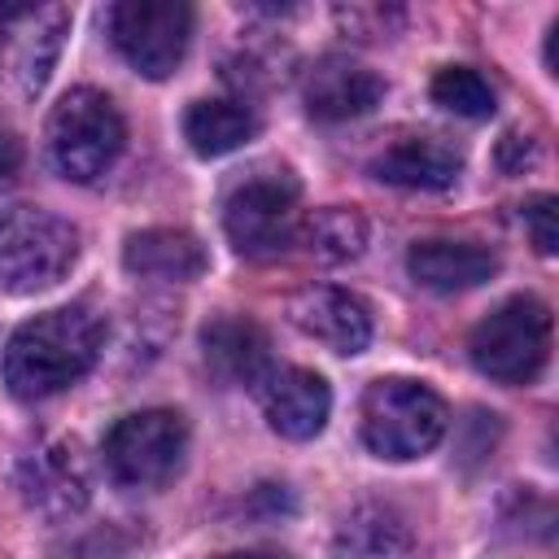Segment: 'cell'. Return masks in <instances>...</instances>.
Wrapping results in <instances>:
<instances>
[{"instance_id":"8fae6325","label":"cell","mask_w":559,"mask_h":559,"mask_svg":"<svg viewBox=\"0 0 559 559\" xmlns=\"http://www.w3.org/2000/svg\"><path fill=\"white\" fill-rule=\"evenodd\" d=\"M70 26V13L61 4H22V9H0V35H9V74L22 83L26 96H35L61 52V35Z\"/></svg>"},{"instance_id":"9c48e42d","label":"cell","mask_w":559,"mask_h":559,"mask_svg":"<svg viewBox=\"0 0 559 559\" xmlns=\"http://www.w3.org/2000/svg\"><path fill=\"white\" fill-rule=\"evenodd\" d=\"M17 489L22 502L48 520H66L87 507V467L79 459L74 441H44L17 463Z\"/></svg>"},{"instance_id":"ba28073f","label":"cell","mask_w":559,"mask_h":559,"mask_svg":"<svg viewBox=\"0 0 559 559\" xmlns=\"http://www.w3.org/2000/svg\"><path fill=\"white\" fill-rule=\"evenodd\" d=\"M105 26L122 61L144 79H170L192 44V9L183 0H118Z\"/></svg>"},{"instance_id":"ffe728a7","label":"cell","mask_w":559,"mask_h":559,"mask_svg":"<svg viewBox=\"0 0 559 559\" xmlns=\"http://www.w3.org/2000/svg\"><path fill=\"white\" fill-rule=\"evenodd\" d=\"M297 240L319 258V262H349L362 253L367 245V218L358 210H345V205H328V210H314Z\"/></svg>"},{"instance_id":"6da1fadb","label":"cell","mask_w":559,"mask_h":559,"mask_svg":"<svg viewBox=\"0 0 559 559\" xmlns=\"http://www.w3.org/2000/svg\"><path fill=\"white\" fill-rule=\"evenodd\" d=\"M105 345V323L87 306H57L26 319L4 345V384L22 402L79 384Z\"/></svg>"},{"instance_id":"30bf717a","label":"cell","mask_w":559,"mask_h":559,"mask_svg":"<svg viewBox=\"0 0 559 559\" xmlns=\"http://www.w3.org/2000/svg\"><path fill=\"white\" fill-rule=\"evenodd\" d=\"M301 100H306V114L319 122H349V118L371 114L384 100V79L371 66L332 52L306 70Z\"/></svg>"},{"instance_id":"cb8c5ba5","label":"cell","mask_w":559,"mask_h":559,"mask_svg":"<svg viewBox=\"0 0 559 559\" xmlns=\"http://www.w3.org/2000/svg\"><path fill=\"white\" fill-rule=\"evenodd\" d=\"M22 170V140L13 131H0V188H9Z\"/></svg>"},{"instance_id":"7402d4cb","label":"cell","mask_w":559,"mask_h":559,"mask_svg":"<svg viewBox=\"0 0 559 559\" xmlns=\"http://www.w3.org/2000/svg\"><path fill=\"white\" fill-rule=\"evenodd\" d=\"M524 227H528L537 253H555L559 249V201L555 197H533L524 205Z\"/></svg>"},{"instance_id":"277c9868","label":"cell","mask_w":559,"mask_h":559,"mask_svg":"<svg viewBox=\"0 0 559 559\" xmlns=\"http://www.w3.org/2000/svg\"><path fill=\"white\" fill-rule=\"evenodd\" d=\"M445 402L406 376H384L362 393V441L371 454L406 463L428 454L445 437Z\"/></svg>"},{"instance_id":"3957f363","label":"cell","mask_w":559,"mask_h":559,"mask_svg":"<svg viewBox=\"0 0 559 559\" xmlns=\"http://www.w3.org/2000/svg\"><path fill=\"white\" fill-rule=\"evenodd\" d=\"M127 144L118 105L96 87H70L48 114V157L70 183L100 179Z\"/></svg>"},{"instance_id":"2e32d148","label":"cell","mask_w":559,"mask_h":559,"mask_svg":"<svg viewBox=\"0 0 559 559\" xmlns=\"http://www.w3.org/2000/svg\"><path fill=\"white\" fill-rule=\"evenodd\" d=\"M205 262H210L205 245L179 227H144V231H131L122 245V266L140 280L188 284L205 271Z\"/></svg>"},{"instance_id":"5b68a950","label":"cell","mask_w":559,"mask_h":559,"mask_svg":"<svg viewBox=\"0 0 559 559\" xmlns=\"http://www.w3.org/2000/svg\"><path fill=\"white\" fill-rule=\"evenodd\" d=\"M472 367L498 384H528L550 362V310L537 297H507L467 336Z\"/></svg>"},{"instance_id":"d4e9b609","label":"cell","mask_w":559,"mask_h":559,"mask_svg":"<svg viewBox=\"0 0 559 559\" xmlns=\"http://www.w3.org/2000/svg\"><path fill=\"white\" fill-rule=\"evenodd\" d=\"M223 559H284V555H262V550H240V555H223Z\"/></svg>"},{"instance_id":"ac0fdd59","label":"cell","mask_w":559,"mask_h":559,"mask_svg":"<svg viewBox=\"0 0 559 559\" xmlns=\"http://www.w3.org/2000/svg\"><path fill=\"white\" fill-rule=\"evenodd\" d=\"M411 555V528L393 507L367 502L345 515L336 528V559H406Z\"/></svg>"},{"instance_id":"5bb4252c","label":"cell","mask_w":559,"mask_h":559,"mask_svg":"<svg viewBox=\"0 0 559 559\" xmlns=\"http://www.w3.org/2000/svg\"><path fill=\"white\" fill-rule=\"evenodd\" d=\"M201 358L218 384H262L271 376V345L253 319L223 314L201 328Z\"/></svg>"},{"instance_id":"44dd1931","label":"cell","mask_w":559,"mask_h":559,"mask_svg":"<svg viewBox=\"0 0 559 559\" xmlns=\"http://www.w3.org/2000/svg\"><path fill=\"white\" fill-rule=\"evenodd\" d=\"M432 100L459 118H489L493 114V87L472 66H445L432 79Z\"/></svg>"},{"instance_id":"52a82bcc","label":"cell","mask_w":559,"mask_h":559,"mask_svg":"<svg viewBox=\"0 0 559 559\" xmlns=\"http://www.w3.org/2000/svg\"><path fill=\"white\" fill-rule=\"evenodd\" d=\"M105 467L122 489H162L188 454V424L175 411H135L105 432Z\"/></svg>"},{"instance_id":"7c38bea8","label":"cell","mask_w":559,"mask_h":559,"mask_svg":"<svg viewBox=\"0 0 559 559\" xmlns=\"http://www.w3.org/2000/svg\"><path fill=\"white\" fill-rule=\"evenodd\" d=\"M266 424L288 441H310L323 432L332 411V389L319 371L306 367H271V376L258 384Z\"/></svg>"},{"instance_id":"8992f818","label":"cell","mask_w":559,"mask_h":559,"mask_svg":"<svg viewBox=\"0 0 559 559\" xmlns=\"http://www.w3.org/2000/svg\"><path fill=\"white\" fill-rule=\"evenodd\" d=\"M79 258V231L48 210H9L0 218V288H52Z\"/></svg>"},{"instance_id":"d6986e66","label":"cell","mask_w":559,"mask_h":559,"mask_svg":"<svg viewBox=\"0 0 559 559\" xmlns=\"http://www.w3.org/2000/svg\"><path fill=\"white\" fill-rule=\"evenodd\" d=\"M258 135V118L240 100H192L183 114V140L201 157L236 153Z\"/></svg>"},{"instance_id":"e0dca14e","label":"cell","mask_w":559,"mask_h":559,"mask_svg":"<svg viewBox=\"0 0 559 559\" xmlns=\"http://www.w3.org/2000/svg\"><path fill=\"white\" fill-rule=\"evenodd\" d=\"M459 166H463V157L454 153V144L437 140V135H411V140L389 144L371 162V175L380 183H393V188L441 192V188H450L459 179Z\"/></svg>"},{"instance_id":"7a4b0ae2","label":"cell","mask_w":559,"mask_h":559,"mask_svg":"<svg viewBox=\"0 0 559 559\" xmlns=\"http://www.w3.org/2000/svg\"><path fill=\"white\" fill-rule=\"evenodd\" d=\"M301 183L288 166H258L231 192L223 197V231L236 253L253 262H271L297 245L301 218H297Z\"/></svg>"},{"instance_id":"4fadbf2b","label":"cell","mask_w":559,"mask_h":559,"mask_svg":"<svg viewBox=\"0 0 559 559\" xmlns=\"http://www.w3.org/2000/svg\"><path fill=\"white\" fill-rule=\"evenodd\" d=\"M288 319L332 354H362L371 341V310L345 288H306L293 297Z\"/></svg>"},{"instance_id":"9a60e30c","label":"cell","mask_w":559,"mask_h":559,"mask_svg":"<svg viewBox=\"0 0 559 559\" xmlns=\"http://www.w3.org/2000/svg\"><path fill=\"white\" fill-rule=\"evenodd\" d=\"M406 271L432 293H467L498 275V253L476 240H419L406 253Z\"/></svg>"},{"instance_id":"603a6c76","label":"cell","mask_w":559,"mask_h":559,"mask_svg":"<svg viewBox=\"0 0 559 559\" xmlns=\"http://www.w3.org/2000/svg\"><path fill=\"white\" fill-rule=\"evenodd\" d=\"M533 140L528 135H520V131H507L502 140H498V166L507 170V175H524V166L533 162Z\"/></svg>"}]
</instances>
